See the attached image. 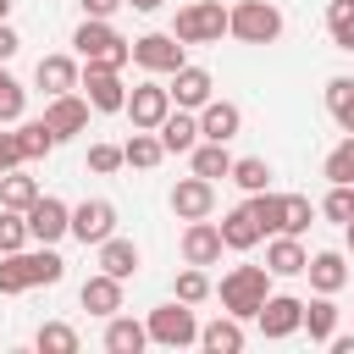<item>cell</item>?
Masks as SVG:
<instances>
[{
  "label": "cell",
  "mask_w": 354,
  "mask_h": 354,
  "mask_svg": "<svg viewBox=\"0 0 354 354\" xmlns=\"http://www.w3.org/2000/svg\"><path fill=\"white\" fill-rule=\"evenodd\" d=\"M72 55H77V61H94V66H116V72L133 61L127 39H122L105 17H83V22L72 28Z\"/></svg>",
  "instance_id": "obj_1"
},
{
  "label": "cell",
  "mask_w": 354,
  "mask_h": 354,
  "mask_svg": "<svg viewBox=\"0 0 354 354\" xmlns=\"http://www.w3.org/2000/svg\"><path fill=\"white\" fill-rule=\"evenodd\" d=\"M216 299H221V310L227 315H238V321H254V310L266 304V293H271V271L266 266H232L227 277H221V288H210Z\"/></svg>",
  "instance_id": "obj_2"
},
{
  "label": "cell",
  "mask_w": 354,
  "mask_h": 354,
  "mask_svg": "<svg viewBox=\"0 0 354 354\" xmlns=\"http://www.w3.org/2000/svg\"><path fill=\"white\" fill-rule=\"evenodd\" d=\"M227 33L238 44H277L282 39V11L271 0H238V6H227Z\"/></svg>",
  "instance_id": "obj_3"
},
{
  "label": "cell",
  "mask_w": 354,
  "mask_h": 354,
  "mask_svg": "<svg viewBox=\"0 0 354 354\" xmlns=\"http://www.w3.org/2000/svg\"><path fill=\"white\" fill-rule=\"evenodd\" d=\"M171 33H177L183 44H221V33H227V6H221V0H188V6H177Z\"/></svg>",
  "instance_id": "obj_4"
},
{
  "label": "cell",
  "mask_w": 354,
  "mask_h": 354,
  "mask_svg": "<svg viewBox=\"0 0 354 354\" xmlns=\"http://www.w3.org/2000/svg\"><path fill=\"white\" fill-rule=\"evenodd\" d=\"M144 332H149V343H160V348H188V343H199V315H194V304L171 299V304H155V310H149Z\"/></svg>",
  "instance_id": "obj_5"
},
{
  "label": "cell",
  "mask_w": 354,
  "mask_h": 354,
  "mask_svg": "<svg viewBox=\"0 0 354 354\" xmlns=\"http://www.w3.org/2000/svg\"><path fill=\"white\" fill-rule=\"evenodd\" d=\"M127 50H133V66H144L149 77H171L188 61V44L177 33H138V39H127Z\"/></svg>",
  "instance_id": "obj_6"
},
{
  "label": "cell",
  "mask_w": 354,
  "mask_h": 354,
  "mask_svg": "<svg viewBox=\"0 0 354 354\" xmlns=\"http://www.w3.org/2000/svg\"><path fill=\"white\" fill-rule=\"evenodd\" d=\"M77 94L88 100V111H105V116L127 105V83H122V72H116V66H94V61H83Z\"/></svg>",
  "instance_id": "obj_7"
},
{
  "label": "cell",
  "mask_w": 354,
  "mask_h": 354,
  "mask_svg": "<svg viewBox=\"0 0 354 354\" xmlns=\"http://www.w3.org/2000/svg\"><path fill=\"white\" fill-rule=\"evenodd\" d=\"M22 216H28V238H33V243H61V238H72V205L55 199V194H39Z\"/></svg>",
  "instance_id": "obj_8"
},
{
  "label": "cell",
  "mask_w": 354,
  "mask_h": 354,
  "mask_svg": "<svg viewBox=\"0 0 354 354\" xmlns=\"http://www.w3.org/2000/svg\"><path fill=\"white\" fill-rule=\"evenodd\" d=\"M122 111H127V122H133V127L155 133V127L166 122V111H171V94H166L155 77H144V83H133V88H127V105H122Z\"/></svg>",
  "instance_id": "obj_9"
},
{
  "label": "cell",
  "mask_w": 354,
  "mask_h": 354,
  "mask_svg": "<svg viewBox=\"0 0 354 354\" xmlns=\"http://www.w3.org/2000/svg\"><path fill=\"white\" fill-rule=\"evenodd\" d=\"M254 321H260V337L282 343V337L299 332V321H304V299H293V293H266V304L254 310Z\"/></svg>",
  "instance_id": "obj_10"
},
{
  "label": "cell",
  "mask_w": 354,
  "mask_h": 354,
  "mask_svg": "<svg viewBox=\"0 0 354 354\" xmlns=\"http://www.w3.org/2000/svg\"><path fill=\"white\" fill-rule=\"evenodd\" d=\"M44 127L55 133V144L88 133V100H83L77 88H72V94H50V100H44Z\"/></svg>",
  "instance_id": "obj_11"
},
{
  "label": "cell",
  "mask_w": 354,
  "mask_h": 354,
  "mask_svg": "<svg viewBox=\"0 0 354 354\" xmlns=\"http://www.w3.org/2000/svg\"><path fill=\"white\" fill-rule=\"evenodd\" d=\"M116 232V205L111 199H83L72 205V238L77 243H105Z\"/></svg>",
  "instance_id": "obj_12"
},
{
  "label": "cell",
  "mask_w": 354,
  "mask_h": 354,
  "mask_svg": "<svg viewBox=\"0 0 354 354\" xmlns=\"http://www.w3.org/2000/svg\"><path fill=\"white\" fill-rule=\"evenodd\" d=\"M194 116H199V138H216V144H232V138L243 133V111H238L232 100H216V94H210V100H205V105H199Z\"/></svg>",
  "instance_id": "obj_13"
},
{
  "label": "cell",
  "mask_w": 354,
  "mask_h": 354,
  "mask_svg": "<svg viewBox=\"0 0 354 354\" xmlns=\"http://www.w3.org/2000/svg\"><path fill=\"white\" fill-rule=\"evenodd\" d=\"M221 227L210 221V216H199V221H188L183 227V266H216L221 260Z\"/></svg>",
  "instance_id": "obj_14"
},
{
  "label": "cell",
  "mask_w": 354,
  "mask_h": 354,
  "mask_svg": "<svg viewBox=\"0 0 354 354\" xmlns=\"http://www.w3.org/2000/svg\"><path fill=\"white\" fill-rule=\"evenodd\" d=\"M166 94H171V105H183V111H199V105L216 94V77H210L205 66L183 61V66L171 72V88H166Z\"/></svg>",
  "instance_id": "obj_15"
},
{
  "label": "cell",
  "mask_w": 354,
  "mask_h": 354,
  "mask_svg": "<svg viewBox=\"0 0 354 354\" xmlns=\"http://www.w3.org/2000/svg\"><path fill=\"white\" fill-rule=\"evenodd\" d=\"M216 210V183H205V177H183L177 188H171V216L177 221H199V216H210Z\"/></svg>",
  "instance_id": "obj_16"
},
{
  "label": "cell",
  "mask_w": 354,
  "mask_h": 354,
  "mask_svg": "<svg viewBox=\"0 0 354 354\" xmlns=\"http://www.w3.org/2000/svg\"><path fill=\"white\" fill-rule=\"evenodd\" d=\"M94 266H100L105 277H122V282H127V277H138V266H144V249H138L133 238H116V232H111L105 243H94Z\"/></svg>",
  "instance_id": "obj_17"
},
{
  "label": "cell",
  "mask_w": 354,
  "mask_h": 354,
  "mask_svg": "<svg viewBox=\"0 0 354 354\" xmlns=\"http://www.w3.org/2000/svg\"><path fill=\"white\" fill-rule=\"evenodd\" d=\"M304 277H310L315 293H343L348 288V254L343 249H315L304 260Z\"/></svg>",
  "instance_id": "obj_18"
},
{
  "label": "cell",
  "mask_w": 354,
  "mask_h": 354,
  "mask_svg": "<svg viewBox=\"0 0 354 354\" xmlns=\"http://www.w3.org/2000/svg\"><path fill=\"white\" fill-rule=\"evenodd\" d=\"M77 77H83V61L77 55H39V66H33V83L44 94H72Z\"/></svg>",
  "instance_id": "obj_19"
},
{
  "label": "cell",
  "mask_w": 354,
  "mask_h": 354,
  "mask_svg": "<svg viewBox=\"0 0 354 354\" xmlns=\"http://www.w3.org/2000/svg\"><path fill=\"white\" fill-rule=\"evenodd\" d=\"M155 138H160V149H166V155H188V149L199 144V116H194V111H183V105H171V111H166V122L155 127Z\"/></svg>",
  "instance_id": "obj_20"
},
{
  "label": "cell",
  "mask_w": 354,
  "mask_h": 354,
  "mask_svg": "<svg viewBox=\"0 0 354 354\" xmlns=\"http://www.w3.org/2000/svg\"><path fill=\"white\" fill-rule=\"evenodd\" d=\"M304 260H310V249L293 232H271L266 238V271L271 277H304Z\"/></svg>",
  "instance_id": "obj_21"
},
{
  "label": "cell",
  "mask_w": 354,
  "mask_h": 354,
  "mask_svg": "<svg viewBox=\"0 0 354 354\" xmlns=\"http://www.w3.org/2000/svg\"><path fill=\"white\" fill-rule=\"evenodd\" d=\"M77 304H83L88 315H100V321H105V315H116V310H122V277L94 271V277L77 288Z\"/></svg>",
  "instance_id": "obj_22"
},
{
  "label": "cell",
  "mask_w": 354,
  "mask_h": 354,
  "mask_svg": "<svg viewBox=\"0 0 354 354\" xmlns=\"http://www.w3.org/2000/svg\"><path fill=\"white\" fill-rule=\"evenodd\" d=\"M216 227H221V243H227L232 254H249V249L260 243V221L249 216V205H232V210H227Z\"/></svg>",
  "instance_id": "obj_23"
},
{
  "label": "cell",
  "mask_w": 354,
  "mask_h": 354,
  "mask_svg": "<svg viewBox=\"0 0 354 354\" xmlns=\"http://www.w3.org/2000/svg\"><path fill=\"white\" fill-rule=\"evenodd\" d=\"M105 348L111 354H144L149 348V332H144V321H133V315H105Z\"/></svg>",
  "instance_id": "obj_24"
},
{
  "label": "cell",
  "mask_w": 354,
  "mask_h": 354,
  "mask_svg": "<svg viewBox=\"0 0 354 354\" xmlns=\"http://www.w3.org/2000/svg\"><path fill=\"white\" fill-rule=\"evenodd\" d=\"M199 348H205V354H238V348H243V321L221 310L210 326H199Z\"/></svg>",
  "instance_id": "obj_25"
},
{
  "label": "cell",
  "mask_w": 354,
  "mask_h": 354,
  "mask_svg": "<svg viewBox=\"0 0 354 354\" xmlns=\"http://www.w3.org/2000/svg\"><path fill=\"white\" fill-rule=\"evenodd\" d=\"M188 166H194V177L216 183V177H227V171H232V149H227V144H216V138H199V144L188 149Z\"/></svg>",
  "instance_id": "obj_26"
},
{
  "label": "cell",
  "mask_w": 354,
  "mask_h": 354,
  "mask_svg": "<svg viewBox=\"0 0 354 354\" xmlns=\"http://www.w3.org/2000/svg\"><path fill=\"white\" fill-rule=\"evenodd\" d=\"M337 304H332V293H315L310 304H304V321H299V332H310V343H326L332 332H337Z\"/></svg>",
  "instance_id": "obj_27"
},
{
  "label": "cell",
  "mask_w": 354,
  "mask_h": 354,
  "mask_svg": "<svg viewBox=\"0 0 354 354\" xmlns=\"http://www.w3.org/2000/svg\"><path fill=\"white\" fill-rule=\"evenodd\" d=\"M11 133H17V149H22V166H33V160H44V155L55 149V133L44 127V116H39V122H11Z\"/></svg>",
  "instance_id": "obj_28"
},
{
  "label": "cell",
  "mask_w": 354,
  "mask_h": 354,
  "mask_svg": "<svg viewBox=\"0 0 354 354\" xmlns=\"http://www.w3.org/2000/svg\"><path fill=\"white\" fill-rule=\"evenodd\" d=\"M160 160H166L160 138H155V133H144V127H133V138L122 144V166H133V171H155Z\"/></svg>",
  "instance_id": "obj_29"
},
{
  "label": "cell",
  "mask_w": 354,
  "mask_h": 354,
  "mask_svg": "<svg viewBox=\"0 0 354 354\" xmlns=\"http://www.w3.org/2000/svg\"><path fill=\"white\" fill-rule=\"evenodd\" d=\"M39 194H44V188H39V177H28L22 166L0 171V205H6V210H28Z\"/></svg>",
  "instance_id": "obj_30"
},
{
  "label": "cell",
  "mask_w": 354,
  "mask_h": 354,
  "mask_svg": "<svg viewBox=\"0 0 354 354\" xmlns=\"http://www.w3.org/2000/svg\"><path fill=\"white\" fill-rule=\"evenodd\" d=\"M227 183H238L243 194H260V188H271V160L266 155H243V160H232Z\"/></svg>",
  "instance_id": "obj_31"
},
{
  "label": "cell",
  "mask_w": 354,
  "mask_h": 354,
  "mask_svg": "<svg viewBox=\"0 0 354 354\" xmlns=\"http://www.w3.org/2000/svg\"><path fill=\"white\" fill-rule=\"evenodd\" d=\"M282 199H288V194H271V188H260V194H249V199H243V205H249V216L260 221V238L282 232Z\"/></svg>",
  "instance_id": "obj_32"
},
{
  "label": "cell",
  "mask_w": 354,
  "mask_h": 354,
  "mask_svg": "<svg viewBox=\"0 0 354 354\" xmlns=\"http://www.w3.org/2000/svg\"><path fill=\"white\" fill-rule=\"evenodd\" d=\"M326 111L343 133H354V77H326Z\"/></svg>",
  "instance_id": "obj_33"
},
{
  "label": "cell",
  "mask_w": 354,
  "mask_h": 354,
  "mask_svg": "<svg viewBox=\"0 0 354 354\" xmlns=\"http://www.w3.org/2000/svg\"><path fill=\"white\" fill-rule=\"evenodd\" d=\"M326 33L337 50L354 55V0H326Z\"/></svg>",
  "instance_id": "obj_34"
},
{
  "label": "cell",
  "mask_w": 354,
  "mask_h": 354,
  "mask_svg": "<svg viewBox=\"0 0 354 354\" xmlns=\"http://www.w3.org/2000/svg\"><path fill=\"white\" fill-rule=\"evenodd\" d=\"M33 348H39V354H77V332H72L66 321H44V326L33 332Z\"/></svg>",
  "instance_id": "obj_35"
},
{
  "label": "cell",
  "mask_w": 354,
  "mask_h": 354,
  "mask_svg": "<svg viewBox=\"0 0 354 354\" xmlns=\"http://www.w3.org/2000/svg\"><path fill=\"white\" fill-rule=\"evenodd\" d=\"M321 177H326V183H354V133H343V138L332 144V155H326Z\"/></svg>",
  "instance_id": "obj_36"
},
{
  "label": "cell",
  "mask_w": 354,
  "mask_h": 354,
  "mask_svg": "<svg viewBox=\"0 0 354 354\" xmlns=\"http://www.w3.org/2000/svg\"><path fill=\"white\" fill-rule=\"evenodd\" d=\"M210 288H216V282L205 277V266H183V271H177V293H171V299H183V304H205V299H210Z\"/></svg>",
  "instance_id": "obj_37"
},
{
  "label": "cell",
  "mask_w": 354,
  "mask_h": 354,
  "mask_svg": "<svg viewBox=\"0 0 354 354\" xmlns=\"http://www.w3.org/2000/svg\"><path fill=\"white\" fill-rule=\"evenodd\" d=\"M310 221H315V205H310L304 194H288V199H282V232L304 238V232H310Z\"/></svg>",
  "instance_id": "obj_38"
},
{
  "label": "cell",
  "mask_w": 354,
  "mask_h": 354,
  "mask_svg": "<svg viewBox=\"0 0 354 354\" xmlns=\"http://www.w3.org/2000/svg\"><path fill=\"white\" fill-rule=\"evenodd\" d=\"M315 210H321L326 221H337V227H343V221L354 216V183H332V188H326V199H321Z\"/></svg>",
  "instance_id": "obj_39"
},
{
  "label": "cell",
  "mask_w": 354,
  "mask_h": 354,
  "mask_svg": "<svg viewBox=\"0 0 354 354\" xmlns=\"http://www.w3.org/2000/svg\"><path fill=\"white\" fill-rule=\"evenodd\" d=\"M28 243H33V238H28V216L0 205V254H11V249H28Z\"/></svg>",
  "instance_id": "obj_40"
},
{
  "label": "cell",
  "mask_w": 354,
  "mask_h": 354,
  "mask_svg": "<svg viewBox=\"0 0 354 354\" xmlns=\"http://www.w3.org/2000/svg\"><path fill=\"white\" fill-rule=\"evenodd\" d=\"M22 111H28V88L6 72V77H0V122L11 127V122H22Z\"/></svg>",
  "instance_id": "obj_41"
},
{
  "label": "cell",
  "mask_w": 354,
  "mask_h": 354,
  "mask_svg": "<svg viewBox=\"0 0 354 354\" xmlns=\"http://www.w3.org/2000/svg\"><path fill=\"white\" fill-rule=\"evenodd\" d=\"M88 171H94V177L122 171V144H88Z\"/></svg>",
  "instance_id": "obj_42"
},
{
  "label": "cell",
  "mask_w": 354,
  "mask_h": 354,
  "mask_svg": "<svg viewBox=\"0 0 354 354\" xmlns=\"http://www.w3.org/2000/svg\"><path fill=\"white\" fill-rule=\"evenodd\" d=\"M22 166V149H17V133H0V171Z\"/></svg>",
  "instance_id": "obj_43"
},
{
  "label": "cell",
  "mask_w": 354,
  "mask_h": 354,
  "mask_svg": "<svg viewBox=\"0 0 354 354\" xmlns=\"http://www.w3.org/2000/svg\"><path fill=\"white\" fill-rule=\"evenodd\" d=\"M77 6H83V17H105V22L122 11V0H77Z\"/></svg>",
  "instance_id": "obj_44"
},
{
  "label": "cell",
  "mask_w": 354,
  "mask_h": 354,
  "mask_svg": "<svg viewBox=\"0 0 354 354\" xmlns=\"http://www.w3.org/2000/svg\"><path fill=\"white\" fill-rule=\"evenodd\" d=\"M17 50H22V39H17V28H11V22H0V61H11Z\"/></svg>",
  "instance_id": "obj_45"
},
{
  "label": "cell",
  "mask_w": 354,
  "mask_h": 354,
  "mask_svg": "<svg viewBox=\"0 0 354 354\" xmlns=\"http://www.w3.org/2000/svg\"><path fill=\"white\" fill-rule=\"evenodd\" d=\"M122 6H133V11H138V17H149V11H160V6H166V0H122Z\"/></svg>",
  "instance_id": "obj_46"
},
{
  "label": "cell",
  "mask_w": 354,
  "mask_h": 354,
  "mask_svg": "<svg viewBox=\"0 0 354 354\" xmlns=\"http://www.w3.org/2000/svg\"><path fill=\"white\" fill-rule=\"evenodd\" d=\"M343 243H348V254H354V216L343 221Z\"/></svg>",
  "instance_id": "obj_47"
},
{
  "label": "cell",
  "mask_w": 354,
  "mask_h": 354,
  "mask_svg": "<svg viewBox=\"0 0 354 354\" xmlns=\"http://www.w3.org/2000/svg\"><path fill=\"white\" fill-rule=\"evenodd\" d=\"M11 6H17V0H0V22H11Z\"/></svg>",
  "instance_id": "obj_48"
}]
</instances>
